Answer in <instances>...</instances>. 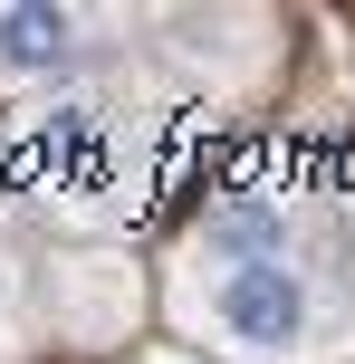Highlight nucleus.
Returning a JSON list of instances; mask_svg holds the SVG:
<instances>
[{"instance_id": "7ed1b4c3", "label": "nucleus", "mask_w": 355, "mask_h": 364, "mask_svg": "<svg viewBox=\"0 0 355 364\" xmlns=\"http://www.w3.org/2000/svg\"><path fill=\"white\" fill-rule=\"evenodd\" d=\"M288 211L269 192H231L202 211V230H192V269H269V259H288Z\"/></svg>"}, {"instance_id": "20e7f679", "label": "nucleus", "mask_w": 355, "mask_h": 364, "mask_svg": "<svg viewBox=\"0 0 355 364\" xmlns=\"http://www.w3.org/2000/svg\"><path fill=\"white\" fill-rule=\"evenodd\" d=\"M154 364H192V355H154Z\"/></svg>"}, {"instance_id": "f257e3e1", "label": "nucleus", "mask_w": 355, "mask_h": 364, "mask_svg": "<svg viewBox=\"0 0 355 364\" xmlns=\"http://www.w3.org/2000/svg\"><path fill=\"white\" fill-rule=\"evenodd\" d=\"M183 316L240 364H327L346 355V316L298 259H269V269H192Z\"/></svg>"}, {"instance_id": "f03ea898", "label": "nucleus", "mask_w": 355, "mask_h": 364, "mask_svg": "<svg viewBox=\"0 0 355 364\" xmlns=\"http://www.w3.org/2000/svg\"><path fill=\"white\" fill-rule=\"evenodd\" d=\"M96 38H106V19H96V10L10 0V10H0V77H68Z\"/></svg>"}]
</instances>
